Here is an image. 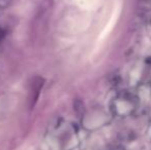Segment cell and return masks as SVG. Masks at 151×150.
<instances>
[{
	"mask_svg": "<svg viewBox=\"0 0 151 150\" xmlns=\"http://www.w3.org/2000/svg\"><path fill=\"white\" fill-rule=\"evenodd\" d=\"M42 86V81L39 79V81L35 80L32 84V90H31V94H32V97H31V101L32 103L35 102V100L37 99V95L39 94V90Z\"/></svg>",
	"mask_w": 151,
	"mask_h": 150,
	"instance_id": "obj_1",
	"label": "cell"
}]
</instances>
